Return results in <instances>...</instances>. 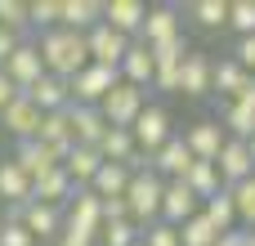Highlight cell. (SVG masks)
Listing matches in <instances>:
<instances>
[{
  "mask_svg": "<svg viewBox=\"0 0 255 246\" xmlns=\"http://www.w3.org/2000/svg\"><path fill=\"white\" fill-rule=\"evenodd\" d=\"M36 49H40V58H45V72H49V76H63V81H72L81 67H90V45H85V36H81V31H72V27L40 31Z\"/></svg>",
  "mask_w": 255,
  "mask_h": 246,
  "instance_id": "obj_1",
  "label": "cell"
},
{
  "mask_svg": "<svg viewBox=\"0 0 255 246\" xmlns=\"http://www.w3.org/2000/svg\"><path fill=\"white\" fill-rule=\"evenodd\" d=\"M161 193H166V179L157 170H134V179L126 188V202H130V220L139 229H152L161 220Z\"/></svg>",
  "mask_w": 255,
  "mask_h": 246,
  "instance_id": "obj_2",
  "label": "cell"
},
{
  "mask_svg": "<svg viewBox=\"0 0 255 246\" xmlns=\"http://www.w3.org/2000/svg\"><path fill=\"white\" fill-rule=\"evenodd\" d=\"M67 85H72V103H76V108H99V103L121 85V72H117V67H99V63H90V67H81Z\"/></svg>",
  "mask_w": 255,
  "mask_h": 246,
  "instance_id": "obj_3",
  "label": "cell"
},
{
  "mask_svg": "<svg viewBox=\"0 0 255 246\" xmlns=\"http://www.w3.org/2000/svg\"><path fill=\"white\" fill-rule=\"evenodd\" d=\"M99 233H103V202H99L90 188H81V193L72 197L67 220H63V238H76V242H99Z\"/></svg>",
  "mask_w": 255,
  "mask_h": 246,
  "instance_id": "obj_4",
  "label": "cell"
},
{
  "mask_svg": "<svg viewBox=\"0 0 255 246\" xmlns=\"http://www.w3.org/2000/svg\"><path fill=\"white\" fill-rule=\"evenodd\" d=\"M148 108V90H139V85H117L103 103H99V112H103V121L112 125V130H130L134 121H139V112Z\"/></svg>",
  "mask_w": 255,
  "mask_h": 246,
  "instance_id": "obj_5",
  "label": "cell"
},
{
  "mask_svg": "<svg viewBox=\"0 0 255 246\" xmlns=\"http://www.w3.org/2000/svg\"><path fill=\"white\" fill-rule=\"evenodd\" d=\"M130 134H134V148H139L143 157H157V152L166 148V139H175L170 112H166V108H157V103H148V108L139 112V121L130 125Z\"/></svg>",
  "mask_w": 255,
  "mask_h": 246,
  "instance_id": "obj_6",
  "label": "cell"
},
{
  "mask_svg": "<svg viewBox=\"0 0 255 246\" xmlns=\"http://www.w3.org/2000/svg\"><path fill=\"white\" fill-rule=\"evenodd\" d=\"M85 45H90V63H99V67H117L121 72V63H126V54H130V36H121V31H112L108 22H99L94 31H85Z\"/></svg>",
  "mask_w": 255,
  "mask_h": 246,
  "instance_id": "obj_7",
  "label": "cell"
},
{
  "mask_svg": "<svg viewBox=\"0 0 255 246\" xmlns=\"http://www.w3.org/2000/svg\"><path fill=\"white\" fill-rule=\"evenodd\" d=\"M4 76L18 85V94H27L40 76H45V58H40V49H36V40H22L18 49H13V58L4 63Z\"/></svg>",
  "mask_w": 255,
  "mask_h": 246,
  "instance_id": "obj_8",
  "label": "cell"
},
{
  "mask_svg": "<svg viewBox=\"0 0 255 246\" xmlns=\"http://www.w3.org/2000/svg\"><path fill=\"white\" fill-rule=\"evenodd\" d=\"M211 76H215V58L206 49H188L184 67H179V94L184 99H202L211 94Z\"/></svg>",
  "mask_w": 255,
  "mask_h": 246,
  "instance_id": "obj_9",
  "label": "cell"
},
{
  "mask_svg": "<svg viewBox=\"0 0 255 246\" xmlns=\"http://www.w3.org/2000/svg\"><path fill=\"white\" fill-rule=\"evenodd\" d=\"M193 215H202V202L193 197V188H188L184 179H170L166 193H161V224L179 229V224H188Z\"/></svg>",
  "mask_w": 255,
  "mask_h": 246,
  "instance_id": "obj_10",
  "label": "cell"
},
{
  "mask_svg": "<svg viewBox=\"0 0 255 246\" xmlns=\"http://www.w3.org/2000/svg\"><path fill=\"white\" fill-rule=\"evenodd\" d=\"M215 166H220V179H224V188H238V184H247V179L255 175L251 148H247L242 139H229V143L220 148V157H215Z\"/></svg>",
  "mask_w": 255,
  "mask_h": 246,
  "instance_id": "obj_11",
  "label": "cell"
},
{
  "mask_svg": "<svg viewBox=\"0 0 255 246\" xmlns=\"http://www.w3.org/2000/svg\"><path fill=\"white\" fill-rule=\"evenodd\" d=\"M103 22H108L112 31L130 36V40H139L143 22H148V4H143V0H108V4H103Z\"/></svg>",
  "mask_w": 255,
  "mask_h": 246,
  "instance_id": "obj_12",
  "label": "cell"
},
{
  "mask_svg": "<svg viewBox=\"0 0 255 246\" xmlns=\"http://www.w3.org/2000/svg\"><path fill=\"white\" fill-rule=\"evenodd\" d=\"M0 130L13 134L18 143H22V139H36V130H40V108H36L27 94H18V99L0 112Z\"/></svg>",
  "mask_w": 255,
  "mask_h": 246,
  "instance_id": "obj_13",
  "label": "cell"
},
{
  "mask_svg": "<svg viewBox=\"0 0 255 246\" xmlns=\"http://www.w3.org/2000/svg\"><path fill=\"white\" fill-rule=\"evenodd\" d=\"M13 161H18V170H22L31 184H36L40 175H49V170H58V166H63V157H58L54 148H45L40 139H22V143L13 148Z\"/></svg>",
  "mask_w": 255,
  "mask_h": 246,
  "instance_id": "obj_14",
  "label": "cell"
},
{
  "mask_svg": "<svg viewBox=\"0 0 255 246\" xmlns=\"http://www.w3.org/2000/svg\"><path fill=\"white\" fill-rule=\"evenodd\" d=\"M175 36H184L179 9H175V4H152V9H148V22H143V31H139V40H143V45H166V40H175Z\"/></svg>",
  "mask_w": 255,
  "mask_h": 246,
  "instance_id": "obj_15",
  "label": "cell"
},
{
  "mask_svg": "<svg viewBox=\"0 0 255 246\" xmlns=\"http://www.w3.org/2000/svg\"><path fill=\"white\" fill-rule=\"evenodd\" d=\"M184 143L193 148V157H197V161H215V157H220V148L229 143V134H224V125H220V121H211V117H206V121H193V125L184 130Z\"/></svg>",
  "mask_w": 255,
  "mask_h": 246,
  "instance_id": "obj_16",
  "label": "cell"
},
{
  "mask_svg": "<svg viewBox=\"0 0 255 246\" xmlns=\"http://www.w3.org/2000/svg\"><path fill=\"white\" fill-rule=\"evenodd\" d=\"M18 220H22V229L31 233V238H63V211L58 206H45V202H27V206H18L13 211Z\"/></svg>",
  "mask_w": 255,
  "mask_h": 246,
  "instance_id": "obj_17",
  "label": "cell"
},
{
  "mask_svg": "<svg viewBox=\"0 0 255 246\" xmlns=\"http://www.w3.org/2000/svg\"><path fill=\"white\" fill-rule=\"evenodd\" d=\"M27 99L40 108V117H49V112H67V108H72V85H67L63 76H49V72H45V76L27 90Z\"/></svg>",
  "mask_w": 255,
  "mask_h": 246,
  "instance_id": "obj_18",
  "label": "cell"
},
{
  "mask_svg": "<svg viewBox=\"0 0 255 246\" xmlns=\"http://www.w3.org/2000/svg\"><path fill=\"white\" fill-rule=\"evenodd\" d=\"M193 161H197V157H193V148L184 143V134H175V139H166V148L152 157V170L170 184V179H184V175L193 170Z\"/></svg>",
  "mask_w": 255,
  "mask_h": 246,
  "instance_id": "obj_19",
  "label": "cell"
},
{
  "mask_svg": "<svg viewBox=\"0 0 255 246\" xmlns=\"http://www.w3.org/2000/svg\"><path fill=\"white\" fill-rule=\"evenodd\" d=\"M67 117H72V139L81 143V148H99L103 143V134H108V121H103V112L99 108H67Z\"/></svg>",
  "mask_w": 255,
  "mask_h": 246,
  "instance_id": "obj_20",
  "label": "cell"
},
{
  "mask_svg": "<svg viewBox=\"0 0 255 246\" xmlns=\"http://www.w3.org/2000/svg\"><path fill=\"white\" fill-rule=\"evenodd\" d=\"M81 188L67 179V170L58 166V170H49V175H40L36 184H31V202H45V206H63V202H72Z\"/></svg>",
  "mask_w": 255,
  "mask_h": 246,
  "instance_id": "obj_21",
  "label": "cell"
},
{
  "mask_svg": "<svg viewBox=\"0 0 255 246\" xmlns=\"http://www.w3.org/2000/svg\"><path fill=\"white\" fill-rule=\"evenodd\" d=\"M152 76H157L152 49H148L143 40H134V45H130V54H126V63H121V81H126V85H139V90H148V85H152Z\"/></svg>",
  "mask_w": 255,
  "mask_h": 246,
  "instance_id": "obj_22",
  "label": "cell"
},
{
  "mask_svg": "<svg viewBox=\"0 0 255 246\" xmlns=\"http://www.w3.org/2000/svg\"><path fill=\"white\" fill-rule=\"evenodd\" d=\"M36 139H40L45 148H54L58 157H67V152L76 148V139H72V117H67V112H49V117H40Z\"/></svg>",
  "mask_w": 255,
  "mask_h": 246,
  "instance_id": "obj_23",
  "label": "cell"
},
{
  "mask_svg": "<svg viewBox=\"0 0 255 246\" xmlns=\"http://www.w3.org/2000/svg\"><path fill=\"white\" fill-rule=\"evenodd\" d=\"M63 170H67V179L76 184V188H90L94 184V175L103 170V157H99V148H72L67 157H63Z\"/></svg>",
  "mask_w": 255,
  "mask_h": 246,
  "instance_id": "obj_24",
  "label": "cell"
},
{
  "mask_svg": "<svg viewBox=\"0 0 255 246\" xmlns=\"http://www.w3.org/2000/svg\"><path fill=\"white\" fill-rule=\"evenodd\" d=\"M130 179H134V170H130V166H121V161H103V170L94 175L90 193H94L99 202H112V197H126Z\"/></svg>",
  "mask_w": 255,
  "mask_h": 246,
  "instance_id": "obj_25",
  "label": "cell"
},
{
  "mask_svg": "<svg viewBox=\"0 0 255 246\" xmlns=\"http://www.w3.org/2000/svg\"><path fill=\"white\" fill-rule=\"evenodd\" d=\"M184 184L193 188V197H197L202 206L224 193V179H220V166H215V161H193V170L184 175Z\"/></svg>",
  "mask_w": 255,
  "mask_h": 246,
  "instance_id": "obj_26",
  "label": "cell"
},
{
  "mask_svg": "<svg viewBox=\"0 0 255 246\" xmlns=\"http://www.w3.org/2000/svg\"><path fill=\"white\" fill-rule=\"evenodd\" d=\"M103 22V4L99 0H63V22L58 27H72V31H94Z\"/></svg>",
  "mask_w": 255,
  "mask_h": 246,
  "instance_id": "obj_27",
  "label": "cell"
},
{
  "mask_svg": "<svg viewBox=\"0 0 255 246\" xmlns=\"http://www.w3.org/2000/svg\"><path fill=\"white\" fill-rule=\"evenodd\" d=\"M0 197H4L13 211L31 202V179L18 170V161H13V157H9V161H0Z\"/></svg>",
  "mask_w": 255,
  "mask_h": 246,
  "instance_id": "obj_28",
  "label": "cell"
},
{
  "mask_svg": "<svg viewBox=\"0 0 255 246\" xmlns=\"http://www.w3.org/2000/svg\"><path fill=\"white\" fill-rule=\"evenodd\" d=\"M220 125H224V134H229V139L251 143V139H255V108H251V103H242V99H233V103L224 108Z\"/></svg>",
  "mask_w": 255,
  "mask_h": 246,
  "instance_id": "obj_29",
  "label": "cell"
},
{
  "mask_svg": "<svg viewBox=\"0 0 255 246\" xmlns=\"http://www.w3.org/2000/svg\"><path fill=\"white\" fill-rule=\"evenodd\" d=\"M247 81H251V72H242V63H238V58H220V63H215V76H211V90H220V94L233 103V99L242 94V85H247Z\"/></svg>",
  "mask_w": 255,
  "mask_h": 246,
  "instance_id": "obj_30",
  "label": "cell"
},
{
  "mask_svg": "<svg viewBox=\"0 0 255 246\" xmlns=\"http://www.w3.org/2000/svg\"><path fill=\"white\" fill-rule=\"evenodd\" d=\"M99 157H103V161H121V166H130V161L139 157L134 134H130V130H112V125H108V134H103V143H99Z\"/></svg>",
  "mask_w": 255,
  "mask_h": 246,
  "instance_id": "obj_31",
  "label": "cell"
},
{
  "mask_svg": "<svg viewBox=\"0 0 255 246\" xmlns=\"http://www.w3.org/2000/svg\"><path fill=\"white\" fill-rule=\"evenodd\" d=\"M202 215L215 224V233H220V238H224V233H233V229H238V206H233V193L224 188L220 197H211V202L202 206Z\"/></svg>",
  "mask_w": 255,
  "mask_h": 246,
  "instance_id": "obj_32",
  "label": "cell"
},
{
  "mask_svg": "<svg viewBox=\"0 0 255 246\" xmlns=\"http://www.w3.org/2000/svg\"><path fill=\"white\" fill-rule=\"evenodd\" d=\"M188 13H193V22H197V27H206V31L229 27V0H193V4H188Z\"/></svg>",
  "mask_w": 255,
  "mask_h": 246,
  "instance_id": "obj_33",
  "label": "cell"
},
{
  "mask_svg": "<svg viewBox=\"0 0 255 246\" xmlns=\"http://www.w3.org/2000/svg\"><path fill=\"white\" fill-rule=\"evenodd\" d=\"M179 242L184 246H215L220 233H215V224H211L206 215H193L188 224H179Z\"/></svg>",
  "mask_w": 255,
  "mask_h": 246,
  "instance_id": "obj_34",
  "label": "cell"
},
{
  "mask_svg": "<svg viewBox=\"0 0 255 246\" xmlns=\"http://www.w3.org/2000/svg\"><path fill=\"white\" fill-rule=\"evenodd\" d=\"M27 18H31L36 31H54L63 22V0H31L27 4Z\"/></svg>",
  "mask_w": 255,
  "mask_h": 246,
  "instance_id": "obj_35",
  "label": "cell"
},
{
  "mask_svg": "<svg viewBox=\"0 0 255 246\" xmlns=\"http://www.w3.org/2000/svg\"><path fill=\"white\" fill-rule=\"evenodd\" d=\"M0 27L27 40V31H31V18H27V0H0Z\"/></svg>",
  "mask_w": 255,
  "mask_h": 246,
  "instance_id": "obj_36",
  "label": "cell"
},
{
  "mask_svg": "<svg viewBox=\"0 0 255 246\" xmlns=\"http://www.w3.org/2000/svg\"><path fill=\"white\" fill-rule=\"evenodd\" d=\"M139 238H143V233H139V224H134V220H117V224H103L99 246H134Z\"/></svg>",
  "mask_w": 255,
  "mask_h": 246,
  "instance_id": "obj_37",
  "label": "cell"
},
{
  "mask_svg": "<svg viewBox=\"0 0 255 246\" xmlns=\"http://www.w3.org/2000/svg\"><path fill=\"white\" fill-rule=\"evenodd\" d=\"M229 193H233V206H238V224H242V229H255V175L247 184L229 188Z\"/></svg>",
  "mask_w": 255,
  "mask_h": 246,
  "instance_id": "obj_38",
  "label": "cell"
},
{
  "mask_svg": "<svg viewBox=\"0 0 255 246\" xmlns=\"http://www.w3.org/2000/svg\"><path fill=\"white\" fill-rule=\"evenodd\" d=\"M229 27L242 36H255V0H229Z\"/></svg>",
  "mask_w": 255,
  "mask_h": 246,
  "instance_id": "obj_39",
  "label": "cell"
},
{
  "mask_svg": "<svg viewBox=\"0 0 255 246\" xmlns=\"http://www.w3.org/2000/svg\"><path fill=\"white\" fill-rule=\"evenodd\" d=\"M143 233V246H184L179 242V229H170V224H152V229H139Z\"/></svg>",
  "mask_w": 255,
  "mask_h": 246,
  "instance_id": "obj_40",
  "label": "cell"
},
{
  "mask_svg": "<svg viewBox=\"0 0 255 246\" xmlns=\"http://www.w3.org/2000/svg\"><path fill=\"white\" fill-rule=\"evenodd\" d=\"M0 246H36V238L22 229V220L13 215V220H4V229H0Z\"/></svg>",
  "mask_w": 255,
  "mask_h": 246,
  "instance_id": "obj_41",
  "label": "cell"
},
{
  "mask_svg": "<svg viewBox=\"0 0 255 246\" xmlns=\"http://www.w3.org/2000/svg\"><path fill=\"white\" fill-rule=\"evenodd\" d=\"M233 58L242 63V72H251V76H255V36H242V40L233 45Z\"/></svg>",
  "mask_w": 255,
  "mask_h": 246,
  "instance_id": "obj_42",
  "label": "cell"
},
{
  "mask_svg": "<svg viewBox=\"0 0 255 246\" xmlns=\"http://www.w3.org/2000/svg\"><path fill=\"white\" fill-rule=\"evenodd\" d=\"M117 220H130V202H126V197L103 202V224H117Z\"/></svg>",
  "mask_w": 255,
  "mask_h": 246,
  "instance_id": "obj_43",
  "label": "cell"
},
{
  "mask_svg": "<svg viewBox=\"0 0 255 246\" xmlns=\"http://www.w3.org/2000/svg\"><path fill=\"white\" fill-rule=\"evenodd\" d=\"M27 40H31V36H27ZM18 45H22V36H13V31H4V27H0V67L13 58V49H18Z\"/></svg>",
  "mask_w": 255,
  "mask_h": 246,
  "instance_id": "obj_44",
  "label": "cell"
},
{
  "mask_svg": "<svg viewBox=\"0 0 255 246\" xmlns=\"http://www.w3.org/2000/svg\"><path fill=\"white\" fill-rule=\"evenodd\" d=\"M215 246H255V229H233V233H224Z\"/></svg>",
  "mask_w": 255,
  "mask_h": 246,
  "instance_id": "obj_45",
  "label": "cell"
},
{
  "mask_svg": "<svg viewBox=\"0 0 255 246\" xmlns=\"http://www.w3.org/2000/svg\"><path fill=\"white\" fill-rule=\"evenodd\" d=\"M13 99H18V85H13V81L4 76V67H0V112H4V108H9Z\"/></svg>",
  "mask_w": 255,
  "mask_h": 246,
  "instance_id": "obj_46",
  "label": "cell"
},
{
  "mask_svg": "<svg viewBox=\"0 0 255 246\" xmlns=\"http://www.w3.org/2000/svg\"><path fill=\"white\" fill-rule=\"evenodd\" d=\"M238 99H242V103H251V108H255V76L247 81V85H242V94H238Z\"/></svg>",
  "mask_w": 255,
  "mask_h": 246,
  "instance_id": "obj_47",
  "label": "cell"
},
{
  "mask_svg": "<svg viewBox=\"0 0 255 246\" xmlns=\"http://www.w3.org/2000/svg\"><path fill=\"white\" fill-rule=\"evenodd\" d=\"M58 246H99V242H76V238H58Z\"/></svg>",
  "mask_w": 255,
  "mask_h": 246,
  "instance_id": "obj_48",
  "label": "cell"
},
{
  "mask_svg": "<svg viewBox=\"0 0 255 246\" xmlns=\"http://www.w3.org/2000/svg\"><path fill=\"white\" fill-rule=\"evenodd\" d=\"M247 148H251V161H255V139H251V143H247Z\"/></svg>",
  "mask_w": 255,
  "mask_h": 246,
  "instance_id": "obj_49",
  "label": "cell"
},
{
  "mask_svg": "<svg viewBox=\"0 0 255 246\" xmlns=\"http://www.w3.org/2000/svg\"><path fill=\"white\" fill-rule=\"evenodd\" d=\"M134 246H143V238H139V242H134Z\"/></svg>",
  "mask_w": 255,
  "mask_h": 246,
  "instance_id": "obj_50",
  "label": "cell"
},
{
  "mask_svg": "<svg viewBox=\"0 0 255 246\" xmlns=\"http://www.w3.org/2000/svg\"><path fill=\"white\" fill-rule=\"evenodd\" d=\"M0 229H4V220H0Z\"/></svg>",
  "mask_w": 255,
  "mask_h": 246,
  "instance_id": "obj_51",
  "label": "cell"
}]
</instances>
